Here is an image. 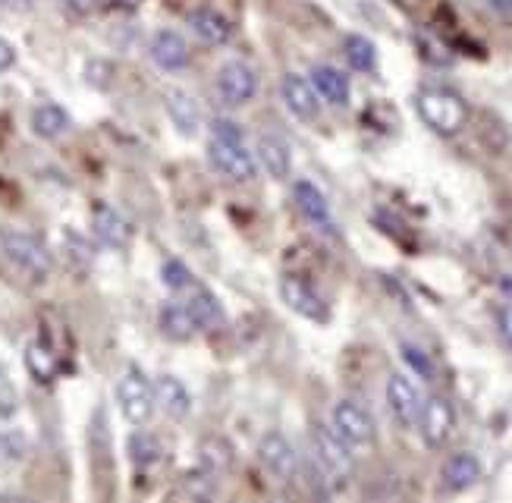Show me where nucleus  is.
<instances>
[{
    "mask_svg": "<svg viewBox=\"0 0 512 503\" xmlns=\"http://www.w3.org/2000/svg\"><path fill=\"white\" fill-rule=\"evenodd\" d=\"M208 158L217 173H224L233 183H246L255 177V158L246 148V133L233 120H214L211 123V145Z\"/></svg>",
    "mask_w": 512,
    "mask_h": 503,
    "instance_id": "nucleus-1",
    "label": "nucleus"
},
{
    "mask_svg": "<svg viewBox=\"0 0 512 503\" xmlns=\"http://www.w3.org/2000/svg\"><path fill=\"white\" fill-rule=\"evenodd\" d=\"M311 459H315V469L324 481V494L343 491L349 485L352 453H349V444L333 428L318 425L311 431Z\"/></svg>",
    "mask_w": 512,
    "mask_h": 503,
    "instance_id": "nucleus-2",
    "label": "nucleus"
},
{
    "mask_svg": "<svg viewBox=\"0 0 512 503\" xmlns=\"http://www.w3.org/2000/svg\"><path fill=\"white\" fill-rule=\"evenodd\" d=\"M0 255H4V261L13 271L35 283L48 280L54 271V258L48 246L26 230H0Z\"/></svg>",
    "mask_w": 512,
    "mask_h": 503,
    "instance_id": "nucleus-3",
    "label": "nucleus"
},
{
    "mask_svg": "<svg viewBox=\"0 0 512 503\" xmlns=\"http://www.w3.org/2000/svg\"><path fill=\"white\" fill-rule=\"evenodd\" d=\"M415 111L440 136H456L469 123V104L450 89H421L415 95Z\"/></svg>",
    "mask_w": 512,
    "mask_h": 503,
    "instance_id": "nucleus-4",
    "label": "nucleus"
},
{
    "mask_svg": "<svg viewBox=\"0 0 512 503\" xmlns=\"http://www.w3.org/2000/svg\"><path fill=\"white\" fill-rule=\"evenodd\" d=\"M117 403L129 425H145L158 406L154 403V384H148L139 368H129L117 384Z\"/></svg>",
    "mask_w": 512,
    "mask_h": 503,
    "instance_id": "nucleus-5",
    "label": "nucleus"
},
{
    "mask_svg": "<svg viewBox=\"0 0 512 503\" xmlns=\"http://www.w3.org/2000/svg\"><path fill=\"white\" fill-rule=\"evenodd\" d=\"M258 463H261V469L267 475L277 481V485H289V481H293L296 472H299V459H296L293 444H289L286 437L277 434V431L261 437V444H258Z\"/></svg>",
    "mask_w": 512,
    "mask_h": 503,
    "instance_id": "nucleus-6",
    "label": "nucleus"
},
{
    "mask_svg": "<svg viewBox=\"0 0 512 503\" xmlns=\"http://www.w3.org/2000/svg\"><path fill=\"white\" fill-rule=\"evenodd\" d=\"M418 425H421V441H425L431 450L443 447L450 441L453 425H456V409L447 397H431L428 403H421V415H418Z\"/></svg>",
    "mask_w": 512,
    "mask_h": 503,
    "instance_id": "nucleus-7",
    "label": "nucleus"
},
{
    "mask_svg": "<svg viewBox=\"0 0 512 503\" xmlns=\"http://www.w3.org/2000/svg\"><path fill=\"white\" fill-rule=\"evenodd\" d=\"M333 431H337L349 447H368L374 444V434H377L371 415L355 400H340L333 406Z\"/></svg>",
    "mask_w": 512,
    "mask_h": 503,
    "instance_id": "nucleus-8",
    "label": "nucleus"
},
{
    "mask_svg": "<svg viewBox=\"0 0 512 503\" xmlns=\"http://www.w3.org/2000/svg\"><path fill=\"white\" fill-rule=\"evenodd\" d=\"M280 296H283V302L293 309L296 315H302V318H308V321H318V324H324V321H330V309H327V302L321 299V293L311 287L308 280H302V277H283L280 280Z\"/></svg>",
    "mask_w": 512,
    "mask_h": 503,
    "instance_id": "nucleus-9",
    "label": "nucleus"
},
{
    "mask_svg": "<svg viewBox=\"0 0 512 503\" xmlns=\"http://www.w3.org/2000/svg\"><path fill=\"white\" fill-rule=\"evenodd\" d=\"M217 92L227 104H249L258 92V76L246 60H230L217 73Z\"/></svg>",
    "mask_w": 512,
    "mask_h": 503,
    "instance_id": "nucleus-10",
    "label": "nucleus"
},
{
    "mask_svg": "<svg viewBox=\"0 0 512 503\" xmlns=\"http://www.w3.org/2000/svg\"><path fill=\"white\" fill-rule=\"evenodd\" d=\"M293 192H296V208L302 211L305 221L315 230H321L324 236L337 239L340 230H337V221H333V214H330V205L324 199V192L315 183H308V180H299L293 186Z\"/></svg>",
    "mask_w": 512,
    "mask_h": 503,
    "instance_id": "nucleus-11",
    "label": "nucleus"
},
{
    "mask_svg": "<svg viewBox=\"0 0 512 503\" xmlns=\"http://www.w3.org/2000/svg\"><path fill=\"white\" fill-rule=\"evenodd\" d=\"M421 403H425V400H421L418 387L406 375H390L387 378V406L393 412V419L403 425V428L418 425Z\"/></svg>",
    "mask_w": 512,
    "mask_h": 503,
    "instance_id": "nucleus-12",
    "label": "nucleus"
},
{
    "mask_svg": "<svg viewBox=\"0 0 512 503\" xmlns=\"http://www.w3.org/2000/svg\"><path fill=\"white\" fill-rule=\"evenodd\" d=\"M280 92H283V101L293 117H299V120L318 117L321 101H318V92H315V85H311V79H305L299 73H286L280 82Z\"/></svg>",
    "mask_w": 512,
    "mask_h": 503,
    "instance_id": "nucleus-13",
    "label": "nucleus"
},
{
    "mask_svg": "<svg viewBox=\"0 0 512 503\" xmlns=\"http://www.w3.org/2000/svg\"><path fill=\"white\" fill-rule=\"evenodd\" d=\"M92 230H95V236L101 239L107 249L123 252L132 243V224L126 221V217L117 208H110V205H98L95 208V214H92Z\"/></svg>",
    "mask_w": 512,
    "mask_h": 503,
    "instance_id": "nucleus-14",
    "label": "nucleus"
},
{
    "mask_svg": "<svg viewBox=\"0 0 512 503\" xmlns=\"http://www.w3.org/2000/svg\"><path fill=\"white\" fill-rule=\"evenodd\" d=\"M151 60L158 63L161 70H183L189 67V45H186V38L180 32H173V29H161V32H154L151 38Z\"/></svg>",
    "mask_w": 512,
    "mask_h": 503,
    "instance_id": "nucleus-15",
    "label": "nucleus"
},
{
    "mask_svg": "<svg viewBox=\"0 0 512 503\" xmlns=\"http://www.w3.org/2000/svg\"><path fill=\"white\" fill-rule=\"evenodd\" d=\"M164 104H167L173 126L180 129L183 136H195L198 129H202V107H198L195 95H189L186 89H167Z\"/></svg>",
    "mask_w": 512,
    "mask_h": 503,
    "instance_id": "nucleus-16",
    "label": "nucleus"
},
{
    "mask_svg": "<svg viewBox=\"0 0 512 503\" xmlns=\"http://www.w3.org/2000/svg\"><path fill=\"white\" fill-rule=\"evenodd\" d=\"M478 478H481V463H478L475 453H453L447 463H443V472H440L443 491H450V494L469 491Z\"/></svg>",
    "mask_w": 512,
    "mask_h": 503,
    "instance_id": "nucleus-17",
    "label": "nucleus"
},
{
    "mask_svg": "<svg viewBox=\"0 0 512 503\" xmlns=\"http://www.w3.org/2000/svg\"><path fill=\"white\" fill-rule=\"evenodd\" d=\"M189 26L198 38L208 41V45H227L233 35L230 19L224 13H217L214 7H195L189 13Z\"/></svg>",
    "mask_w": 512,
    "mask_h": 503,
    "instance_id": "nucleus-18",
    "label": "nucleus"
},
{
    "mask_svg": "<svg viewBox=\"0 0 512 503\" xmlns=\"http://www.w3.org/2000/svg\"><path fill=\"white\" fill-rule=\"evenodd\" d=\"M154 403H158L170 419H186L192 409V397H189L186 384L173 375L158 378V384H154Z\"/></svg>",
    "mask_w": 512,
    "mask_h": 503,
    "instance_id": "nucleus-19",
    "label": "nucleus"
},
{
    "mask_svg": "<svg viewBox=\"0 0 512 503\" xmlns=\"http://www.w3.org/2000/svg\"><path fill=\"white\" fill-rule=\"evenodd\" d=\"M158 327L167 340H176V343H186L192 340V334L198 331V324L192 318V312L186 309L183 302H167L161 315H158Z\"/></svg>",
    "mask_w": 512,
    "mask_h": 503,
    "instance_id": "nucleus-20",
    "label": "nucleus"
},
{
    "mask_svg": "<svg viewBox=\"0 0 512 503\" xmlns=\"http://www.w3.org/2000/svg\"><path fill=\"white\" fill-rule=\"evenodd\" d=\"M311 85H315L318 98H324L327 104H349V76H343L337 67H315L311 70Z\"/></svg>",
    "mask_w": 512,
    "mask_h": 503,
    "instance_id": "nucleus-21",
    "label": "nucleus"
},
{
    "mask_svg": "<svg viewBox=\"0 0 512 503\" xmlns=\"http://www.w3.org/2000/svg\"><path fill=\"white\" fill-rule=\"evenodd\" d=\"M258 158H261L264 170L271 173L274 180L289 177V167H293V161H289V145L280 136H274V133L258 136Z\"/></svg>",
    "mask_w": 512,
    "mask_h": 503,
    "instance_id": "nucleus-22",
    "label": "nucleus"
},
{
    "mask_svg": "<svg viewBox=\"0 0 512 503\" xmlns=\"http://www.w3.org/2000/svg\"><path fill=\"white\" fill-rule=\"evenodd\" d=\"M186 309L192 312L195 324L202 327V331H220L224 327V309H220V302L205 290V287H192V296L186 302Z\"/></svg>",
    "mask_w": 512,
    "mask_h": 503,
    "instance_id": "nucleus-23",
    "label": "nucleus"
},
{
    "mask_svg": "<svg viewBox=\"0 0 512 503\" xmlns=\"http://www.w3.org/2000/svg\"><path fill=\"white\" fill-rule=\"evenodd\" d=\"M198 459H202V469L220 481L233 466V447L224 437H205V441L198 444Z\"/></svg>",
    "mask_w": 512,
    "mask_h": 503,
    "instance_id": "nucleus-24",
    "label": "nucleus"
},
{
    "mask_svg": "<svg viewBox=\"0 0 512 503\" xmlns=\"http://www.w3.org/2000/svg\"><path fill=\"white\" fill-rule=\"evenodd\" d=\"M70 129V114L60 104H38L32 111V133L38 139H60Z\"/></svg>",
    "mask_w": 512,
    "mask_h": 503,
    "instance_id": "nucleus-25",
    "label": "nucleus"
},
{
    "mask_svg": "<svg viewBox=\"0 0 512 503\" xmlns=\"http://www.w3.org/2000/svg\"><path fill=\"white\" fill-rule=\"evenodd\" d=\"M26 368L32 371V378L41 381V384H48L57 378V371H60V359L54 349L44 343V340H32L26 346Z\"/></svg>",
    "mask_w": 512,
    "mask_h": 503,
    "instance_id": "nucleus-26",
    "label": "nucleus"
},
{
    "mask_svg": "<svg viewBox=\"0 0 512 503\" xmlns=\"http://www.w3.org/2000/svg\"><path fill=\"white\" fill-rule=\"evenodd\" d=\"M161 441L154 434L148 431H136V434H129V456H132V463H136L139 469H148L154 466L161 459Z\"/></svg>",
    "mask_w": 512,
    "mask_h": 503,
    "instance_id": "nucleus-27",
    "label": "nucleus"
},
{
    "mask_svg": "<svg viewBox=\"0 0 512 503\" xmlns=\"http://www.w3.org/2000/svg\"><path fill=\"white\" fill-rule=\"evenodd\" d=\"M343 51H346V60H349V67L352 70H359V73H368L374 70V63H377V51L374 45L365 38V35H349L343 41Z\"/></svg>",
    "mask_w": 512,
    "mask_h": 503,
    "instance_id": "nucleus-28",
    "label": "nucleus"
},
{
    "mask_svg": "<svg viewBox=\"0 0 512 503\" xmlns=\"http://www.w3.org/2000/svg\"><path fill=\"white\" fill-rule=\"evenodd\" d=\"M161 280H164V287L167 290H192L195 287V277H192V271L183 265L180 258H167L164 265H161Z\"/></svg>",
    "mask_w": 512,
    "mask_h": 503,
    "instance_id": "nucleus-29",
    "label": "nucleus"
},
{
    "mask_svg": "<svg viewBox=\"0 0 512 503\" xmlns=\"http://www.w3.org/2000/svg\"><path fill=\"white\" fill-rule=\"evenodd\" d=\"M403 359L418 371L421 378L425 381H434V375H437V368H434V362L428 359V353H421L418 346H412V343H403Z\"/></svg>",
    "mask_w": 512,
    "mask_h": 503,
    "instance_id": "nucleus-30",
    "label": "nucleus"
},
{
    "mask_svg": "<svg viewBox=\"0 0 512 503\" xmlns=\"http://www.w3.org/2000/svg\"><path fill=\"white\" fill-rule=\"evenodd\" d=\"M16 406H19V393H16L7 371L0 368V419H10V415L16 412Z\"/></svg>",
    "mask_w": 512,
    "mask_h": 503,
    "instance_id": "nucleus-31",
    "label": "nucleus"
},
{
    "mask_svg": "<svg viewBox=\"0 0 512 503\" xmlns=\"http://www.w3.org/2000/svg\"><path fill=\"white\" fill-rule=\"evenodd\" d=\"M497 331H500V340L512 349V305H503L497 312Z\"/></svg>",
    "mask_w": 512,
    "mask_h": 503,
    "instance_id": "nucleus-32",
    "label": "nucleus"
},
{
    "mask_svg": "<svg viewBox=\"0 0 512 503\" xmlns=\"http://www.w3.org/2000/svg\"><path fill=\"white\" fill-rule=\"evenodd\" d=\"M13 63H16V48L7 38H0V73H7Z\"/></svg>",
    "mask_w": 512,
    "mask_h": 503,
    "instance_id": "nucleus-33",
    "label": "nucleus"
},
{
    "mask_svg": "<svg viewBox=\"0 0 512 503\" xmlns=\"http://www.w3.org/2000/svg\"><path fill=\"white\" fill-rule=\"evenodd\" d=\"M66 7L70 10H76V13H92V10H98V0H66Z\"/></svg>",
    "mask_w": 512,
    "mask_h": 503,
    "instance_id": "nucleus-34",
    "label": "nucleus"
},
{
    "mask_svg": "<svg viewBox=\"0 0 512 503\" xmlns=\"http://www.w3.org/2000/svg\"><path fill=\"white\" fill-rule=\"evenodd\" d=\"M481 4H484L487 10L500 13V16H509V13H512V0H481Z\"/></svg>",
    "mask_w": 512,
    "mask_h": 503,
    "instance_id": "nucleus-35",
    "label": "nucleus"
},
{
    "mask_svg": "<svg viewBox=\"0 0 512 503\" xmlns=\"http://www.w3.org/2000/svg\"><path fill=\"white\" fill-rule=\"evenodd\" d=\"M403 4H415V0H403Z\"/></svg>",
    "mask_w": 512,
    "mask_h": 503,
    "instance_id": "nucleus-36",
    "label": "nucleus"
}]
</instances>
